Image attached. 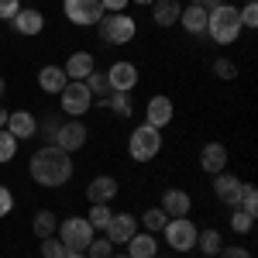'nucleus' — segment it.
<instances>
[{
	"mask_svg": "<svg viewBox=\"0 0 258 258\" xmlns=\"http://www.w3.org/2000/svg\"><path fill=\"white\" fill-rule=\"evenodd\" d=\"M28 172H31V179H35L38 186L59 189V186H66V182L73 179L76 165H73V155H69V152H62L55 145H41L38 152L31 155V162H28Z\"/></svg>",
	"mask_w": 258,
	"mask_h": 258,
	"instance_id": "f257e3e1",
	"label": "nucleus"
},
{
	"mask_svg": "<svg viewBox=\"0 0 258 258\" xmlns=\"http://www.w3.org/2000/svg\"><path fill=\"white\" fill-rule=\"evenodd\" d=\"M241 21H238V7L234 4H220V7H214L210 14H207V35H210V41L214 45H234V41L241 38Z\"/></svg>",
	"mask_w": 258,
	"mask_h": 258,
	"instance_id": "f03ea898",
	"label": "nucleus"
},
{
	"mask_svg": "<svg viewBox=\"0 0 258 258\" xmlns=\"http://www.w3.org/2000/svg\"><path fill=\"white\" fill-rule=\"evenodd\" d=\"M162 152V131L152 124H138L131 135H127V155L135 162H152Z\"/></svg>",
	"mask_w": 258,
	"mask_h": 258,
	"instance_id": "7ed1b4c3",
	"label": "nucleus"
},
{
	"mask_svg": "<svg viewBox=\"0 0 258 258\" xmlns=\"http://www.w3.org/2000/svg\"><path fill=\"white\" fill-rule=\"evenodd\" d=\"M97 28H100V41H107V45H127L138 35V21L131 14H103L97 21Z\"/></svg>",
	"mask_w": 258,
	"mask_h": 258,
	"instance_id": "20e7f679",
	"label": "nucleus"
},
{
	"mask_svg": "<svg viewBox=\"0 0 258 258\" xmlns=\"http://www.w3.org/2000/svg\"><path fill=\"white\" fill-rule=\"evenodd\" d=\"M197 234H200V227L189 217H169V224L162 227L165 244H169L172 251H179V255H186V251L197 248Z\"/></svg>",
	"mask_w": 258,
	"mask_h": 258,
	"instance_id": "39448f33",
	"label": "nucleus"
},
{
	"mask_svg": "<svg viewBox=\"0 0 258 258\" xmlns=\"http://www.w3.org/2000/svg\"><path fill=\"white\" fill-rule=\"evenodd\" d=\"M93 227H90V220L86 217H66L59 220V231H55V238L66 244V251H86V244L93 241Z\"/></svg>",
	"mask_w": 258,
	"mask_h": 258,
	"instance_id": "423d86ee",
	"label": "nucleus"
},
{
	"mask_svg": "<svg viewBox=\"0 0 258 258\" xmlns=\"http://www.w3.org/2000/svg\"><path fill=\"white\" fill-rule=\"evenodd\" d=\"M59 107L66 117H83L93 107V93L86 90V83H66V90L59 93Z\"/></svg>",
	"mask_w": 258,
	"mask_h": 258,
	"instance_id": "0eeeda50",
	"label": "nucleus"
},
{
	"mask_svg": "<svg viewBox=\"0 0 258 258\" xmlns=\"http://www.w3.org/2000/svg\"><path fill=\"white\" fill-rule=\"evenodd\" d=\"M62 14L76 28H93L103 18V7H100V0H62Z\"/></svg>",
	"mask_w": 258,
	"mask_h": 258,
	"instance_id": "6e6552de",
	"label": "nucleus"
},
{
	"mask_svg": "<svg viewBox=\"0 0 258 258\" xmlns=\"http://www.w3.org/2000/svg\"><path fill=\"white\" fill-rule=\"evenodd\" d=\"M86 138H90V127L83 124V117H69L59 124V135H55V148H62V152H80L83 145H86Z\"/></svg>",
	"mask_w": 258,
	"mask_h": 258,
	"instance_id": "1a4fd4ad",
	"label": "nucleus"
},
{
	"mask_svg": "<svg viewBox=\"0 0 258 258\" xmlns=\"http://www.w3.org/2000/svg\"><path fill=\"white\" fill-rule=\"evenodd\" d=\"M138 80H141L138 66H135V62H127V59L114 62V66L107 69V83H110V90H114V93H131V90L138 86Z\"/></svg>",
	"mask_w": 258,
	"mask_h": 258,
	"instance_id": "9d476101",
	"label": "nucleus"
},
{
	"mask_svg": "<svg viewBox=\"0 0 258 258\" xmlns=\"http://www.w3.org/2000/svg\"><path fill=\"white\" fill-rule=\"evenodd\" d=\"M176 120V103L165 97V93H155V97L145 103V124H152V127H169Z\"/></svg>",
	"mask_w": 258,
	"mask_h": 258,
	"instance_id": "9b49d317",
	"label": "nucleus"
},
{
	"mask_svg": "<svg viewBox=\"0 0 258 258\" xmlns=\"http://www.w3.org/2000/svg\"><path fill=\"white\" fill-rule=\"evenodd\" d=\"M241 193H244V182H241L238 176H231L227 169L214 176V197H217L224 207H231V210H234V207L241 203Z\"/></svg>",
	"mask_w": 258,
	"mask_h": 258,
	"instance_id": "f8f14e48",
	"label": "nucleus"
},
{
	"mask_svg": "<svg viewBox=\"0 0 258 258\" xmlns=\"http://www.w3.org/2000/svg\"><path fill=\"white\" fill-rule=\"evenodd\" d=\"M135 234H138V220L131 217V214H114L110 224L103 227V238L110 241L114 248H117V244H127Z\"/></svg>",
	"mask_w": 258,
	"mask_h": 258,
	"instance_id": "ddd939ff",
	"label": "nucleus"
},
{
	"mask_svg": "<svg viewBox=\"0 0 258 258\" xmlns=\"http://www.w3.org/2000/svg\"><path fill=\"white\" fill-rule=\"evenodd\" d=\"M11 28L18 31L21 38H35V35H41V31H45V14H41V11H35V7H21L18 14L11 18Z\"/></svg>",
	"mask_w": 258,
	"mask_h": 258,
	"instance_id": "4468645a",
	"label": "nucleus"
},
{
	"mask_svg": "<svg viewBox=\"0 0 258 258\" xmlns=\"http://www.w3.org/2000/svg\"><path fill=\"white\" fill-rule=\"evenodd\" d=\"M200 169L207 172V176H217L227 169V148L220 145V141H207L203 148H200Z\"/></svg>",
	"mask_w": 258,
	"mask_h": 258,
	"instance_id": "2eb2a0df",
	"label": "nucleus"
},
{
	"mask_svg": "<svg viewBox=\"0 0 258 258\" xmlns=\"http://www.w3.org/2000/svg\"><path fill=\"white\" fill-rule=\"evenodd\" d=\"M117 193H120V186L114 176H97V179H90V186H86V200L90 203H114Z\"/></svg>",
	"mask_w": 258,
	"mask_h": 258,
	"instance_id": "dca6fc26",
	"label": "nucleus"
},
{
	"mask_svg": "<svg viewBox=\"0 0 258 258\" xmlns=\"http://www.w3.org/2000/svg\"><path fill=\"white\" fill-rule=\"evenodd\" d=\"M7 131H11L18 141H28V138L38 135V120H35V114H28V110H11V117H7Z\"/></svg>",
	"mask_w": 258,
	"mask_h": 258,
	"instance_id": "f3484780",
	"label": "nucleus"
},
{
	"mask_svg": "<svg viewBox=\"0 0 258 258\" xmlns=\"http://www.w3.org/2000/svg\"><path fill=\"white\" fill-rule=\"evenodd\" d=\"M162 210H165V217H186L193 210V197L186 189H165L162 193Z\"/></svg>",
	"mask_w": 258,
	"mask_h": 258,
	"instance_id": "a211bd4d",
	"label": "nucleus"
},
{
	"mask_svg": "<svg viewBox=\"0 0 258 258\" xmlns=\"http://www.w3.org/2000/svg\"><path fill=\"white\" fill-rule=\"evenodd\" d=\"M66 76H69V83H83L93 69H97V62H93V55L90 52H73L69 59H66Z\"/></svg>",
	"mask_w": 258,
	"mask_h": 258,
	"instance_id": "6ab92c4d",
	"label": "nucleus"
},
{
	"mask_svg": "<svg viewBox=\"0 0 258 258\" xmlns=\"http://www.w3.org/2000/svg\"><path fill=\"white\" fill-rule=\"evenodd\" d=\"M66 83H69V76H66V69H62V66H41V69H38V86H41V93L59 97L62 90H66Z\"/></svg>",
	"mask_w": 258,
	"mask_h": 258,
	"instance_id": "aec40b11",
	"label": "nucleus"
},
{
	"mask_svg": "<svg viewBox=\"0 0 258 258\" xmlns=\"http://www.w3.org/2000/svg\"><path fill=\"white\" fill-rule=\"evenodd\" d=\"M179 24L189 31V35H207V11L203 7H197V4H189V7H182L179 11Z\"/></svg>",
	"mask_w": 258,
	"mask_h": 258,
	"instance_id": "412c9836",
	"label": "nucleus"
},
{
	"mask_svg": "<svg viewBox=\"0 0 258 258\" xmlns=\"http://www.w3.org/2000/svg\"><path fill=\"white\" fill-rule=\"evenodd\" d=\"M127 248V258H155L159 255V241H155V234H135V238L124 244Z\"/></svg>",
	"mask_w": 258,
	"mask_h": 258,
	"instance_id": "4be33fe9",
	"label": "nucleus"
},
{
	"mask_svg": "<svg viewBox=\"0 0 258 258\" xmlns=\"http://www.w3.org/2000/svg\"><path fill=\"white\" fill-rule=\"evenodd\" d=\"M179 0H155L152 4V21L159 24V28H172V24H179Z\"/></svg>",
	"mask_w": 258,
	"mask_h": 258,
	"instance_id": "5701e85b",
	"label": "nucleus"
},
{
	"mask_svg": "<svg viewBox=\"0 0 258 258\" xmlns=\"http://www.w3.org/2000/svg\"><path fill=\"white\" fill-rule=\"evenodd\" d=\"M31 231H35V238H55V231H59V217H55V210H38L35 220H31Z\"/></svg>",
	"mask_w": 258,
	"mask_h": 258,
	"instance_id": "b1692460",
	"label": "nucleus"
},
{
	"mask_svg": "<svg viewBox=\"0 0 258 258\" xmlns=\"http://www.w3.org/2000/svg\"><path fill=\"white\" fill-rule=\"evenodd\" d=\"M197 248H200V255L217 258V255H220V248H224V238H220V231H217V227H207V231H200V234H197Z\"/></svg>",
	"mask_w": 258,
	"mask_h": 258,
	"instance_id": "393cba45",
	"label": "nucleus"
},
{
	"mask_svg": "<svg viewBox=\"0 0 258 258\" xmlns=\"http://www.w3.org/2000/svg\"><path fill=\"white\" fill-rule=\"evenodd\" d=\"M100 107H107V110L117 114V117H131V114H135V107H131V93H110L107 100H100Z\"/></svg>",
	"mask_w": 258,
	"mask_h": 258,
	"instance_id": "a878e982",
	"label": "nucleus"
},
{
	"mask_svg": "<svg viewBox=\"0 0 258 258\" xmlns=\"http://www.w3.org/2000/svg\"><path fill=\"white\" fill-rule=\"evenodd\" d=\"M110 217H114L110 203H90V214H86V220H90V227H93V231H103V227L110 224Z\"/></svg>",
	"mask_w": 258,
	"mask_h": 258,
	"instance_id": "bb28decb",
	"label": "nucleus"
},
{
	"mask_svg": "<svg viewBox=\"0 0 258 258\" xmlns=\"http://www.w3.org/2000/svg\"><path fill=\"white\" fill-rule=\"evenodd\" d=\"M86 90H90V93H93V100H107L110 97V93H114V90H110V83H107V73H97V69H93V73H90V76H86Z\"/></svg>",
	"mask_w": 258,
	"mask_h": 258,
	"instance_id": "cd10ccee",
	"label": "nucleus"
},
{
	"mask_svg": "<svg viewBox=\"0 0 258 258\" xmlns=\"http://www.w3.org/2000/svg\"><path fill=\"white\" fill-rule=\"evenodd\" d=\"M141 224H145V231H148V234H162V227H165V224H169V217H165V210H155V207H152V210H145V214H141Z\"/></svg>",
	"mask_w": 258,
	"mask_h": 258,
	"instance_id": "c85d7f7f",
	"label": "nucleus"
},
{
	"mask_svg": "<svg viewBox=\"0 0 258 258\" xmlns=\"http://www.w3.org/2000/svg\"><path fill=\"white\" fill-rule=\"evenodd\" d=\"M14 155H18V138H14L7 127H0V165L11 162Z\"/></svg>",
	"mask_w": 258,
	"mask_h": 258,
	"instance_id": "c756f323",
	"label": "nucleus"
},
{
	"mask_svg": "<svg viewBox=\"0 0 258 258\" xmlns=\"http://www.w3.org/2000/svg\"><path fill=\"white\" fill-rule=\"evenodd\" d=\"M83 255H86V258H110V255H114V244H110L107 238H97V234H93V241L86 244Z\"/></svg>",
	"mask_w": 258,
	"mask_h": 258,
	"instance_id": "7c9ffc66",
	"label": "nucleus"
},
{
	"mask_svg": "<svg viewBox=\"0 0 258 258\" xmlns=\"http://www.w3.org/2000/svg\"><path fill=\"white\" fill-rule=\"evenodd\" d=\"M251 227H255V217L234 207V214H231V231H234V234H251Z\"/></svg>",
	"mask_w": 258,
	"mask_h": 258,
	"instance_id": "2f4dec72",
	"label": "nucleus"
},
{
	"mask_svg": "<svg viewBox=\"0 0 258 258\" xmlns=\"http://www.w3.org/2000/svg\"><path fill=\"white\" fill-rule=\"evenodd\" d=\"M238 210H244V214L258 217V193H255V186H251V182H244V193H241Z\"/></svg>",
	"mask_w": 258,
	"mask_h": 258,
	"instance_id": "473e14b6",
	"label": "nucleus"
},
{
	"mask_svg": "<svg viewBox=\"0 0 258 258\" xmlns=\"http://www.w3.org/2000/svg\"><path fill=\"white\" fill-rule=\"evenodd\" d=\"M59 124H62V117H55V114H45V124H38V135H45V145H55Z\"/></svg>",
	"mask_w": 258,
	"mask_h": 258,
	"instance_id": "72a5a7b5",
	"label": "nucleus"
},
{
	"mask_svg": "<svg viewBox=\"0 0 258 258\" xmlns=\"http://www.w3.org/2000/svg\"><path fill=\"white\" fill-rule=\"evenodd\" d=\"M238 21H241V28L244 31H251V28H258V0L255 4H244L238 11Z\"/></svg>",
	"mask_w": 258,
	"mask_h": 258,
	"instance_id": "f704fd0d",
	"label": "nucleus"
},
{
	"mask_svg": "<svg viewBox=\"0 0 258 258\" xmlns=\"http://www.w3.org/2000/svg\"><path fill=\"white\" fill-rule=\"evenodd\" d=\"M214 76H217V80H234V76H238V62L224 59V55L214 59Z\"/></svg>",
	"mask_w": 258,
	"mask_h": 258,
	"instance_id": "c9c22d12",
	"label": "nucleus"
},
{
	"mask_svg": "<svg viewBox=\"0 0 258 258\" xmlns=\"http://www.w3.org/2000/svg\"><path fill=\"white\" fill-rule=\"evenodd\" d=\"M41 258H66V244L59 238H41Z\"/></svg>",
	"mask_w": 258,
	"mask_h": 258,
	"instance_id": "e433bc0d",
	"label": "nucleus"
},
{
	"mask_svg": "<svg viewBox=\"0 0 258 258\" xmlns=\"http://www.w3.org/2000/svg\"><path fill=\"white\" fill-rule=\"evenodd\" d=\"M217 258H255V255H251V251H248L244 244H224Z\"/></svg>",
	"mask_w": 258,
	"mask_h": 258,
	"instance_id": "4c0bfd02",
	"label": "nucleus"
},
{
	"mask_svg": "<svg viewBox=\"0 0 258 258\" xmlns=\"http://www.w3.org/2000/svg\"><path fill=\"white\" fill-rule=\"evenodd\" d=\"M11 210H14V193H11V189L0 182V217H7Z\"/></svg>",
	"mask_w": 258,
	"mask_h": 258,
	"instance_id": "58836bf2",
	"label": "nucleus"
},
{
	"mask_svg": "<svg viewBox=\"0 0 258 258\" xmlns=\"http://www.w3.org/2000/svg\"><path fill=\"white\" fill-rule=\"evenodd\" d=\"M21 11V0H0V21H11Z\"/></svg>",
	"mask_w": 258,
	"mask_h": 258,
	"instance_id": "ea45409f",
	"label": "nucleus"
},
{
	"mask_svg": "<svg viewBox=\"0 0 258 258\" xmlns=\"http://www.w3.org/2000/svg\"><path fill=\"white\" fill-rule=\"evenodd\" d=\"M103 14H124L127 11V0H100Z\"/></svg>",
	"mask_w": 258,
	"mask_h": 258,
	"instance_id": "a19ab883",
	"label": "nucleus"
},
{
	"mask_svg": "<svg viewBox=\"0 0 258 258\" xmlns=\"http://www.w3.org/2000/svg\"><path fill=\"white\" fill-rule=\"evenodd\" d=\"M189 4H197V7H203V11L210 14V11H214V7H220L224 0H189Z\"/></svg>",
	"mask_w": 258,
	"mask_h": 258,
	"instance_id": "79ce46f5",
	"label": "nucleus"
},
{
	"mask_svg": "<svg viewBox=\"0 0 258 258\" xmlns=\"http://www.w3.org/2000/svg\"><path fill=\"white\" fill-rule=\"evenodd\" d=\"M7 117H11V110H7V107H0V127H7Z\"/></svg>",
	"mask_w": 258,
	"mask_h": 258,
	"instance_id": "37998d69",
	"label": "nucleus"
},
{
	"mask_svg": "<svg viewBox=\"0 0 258 258\" xmlns=\"http://www.w3.org/2000/svg\"><path fill=\"white\" fill-rule=\"evenodd\" d=\"M127 4H138V7H152L155 0H127Z\"/></svg>",
	"mask_w": 258,
	"mask_h": 258,
	"instance_id": "c03bdc74",
	"label": "nucleus"
},
{
	"mask_svg": "<svg viewBox=\"0 0 258 258\" xmlns=\"http://www.w3.org/2000/svg\"><path fill=\"white\" fill-rule=\"evenodd\" d=\"M66 258H86L83 251H66Z\"/></svg>",
	"mask_w": 258,
	"mask_h": 258,
	"instance_id": "a18cd8bd",
	"label": "nucleus"
},
{
	"mask_svg": "<svg viewBox=\"0 0 258 258\" xmlns=\"http://www.w3.org/2000/svg\"><path fill=\"white\" fill-rule=\"evenodd\" d=\"M4 90H7V83H4V76H0V97H4Z\"/></svg>",
	"mask_w": 258,
	"mask_h": 258,
	"instance_id": "49530a36",
	"label": "nucleus"
},
{
	"mask_svg": "<svg viewBox=\"0 0 258 258\" xmlns=\"http://www.w3.org/2000/svg\"><path fill=\"white\" fill-rule=\"evenodd\" d=\"M110 258H127V251H124V255H117V251H114V255H110Z\"/></svg>",
	"mask_w": 258,
	"mask_h": 258,
	"instance_id": "de8ad7c7",
	"label": "nucleus"
},
{
	"mask_svg": "<svg viewBox=\"0 0 258 258\" xmlns=\"http://www.w3.org/2000/svg\"><path fill=\"white\" fill-rule=\"evenodd\" d=\"M241 4H255V0H241Z\"/></svg>",
	"mask_w": 258,
	"mask_h": 258,
	"instance_id": "09e8293b",
	"label": "nucleus"
},
{
	"mask_svg": "<svg viewBox=\"0 0 258 258\" xmlns=\"http://www.w3.org/2000/svg\"><path fill=\"white\" fill-rule=\"evenodd\" d=\"M200 258H207V255H200Z\"/></svg>",
	"mask_w": 258,
	"mask_h": 258,
	"instance_id": "8fccbe9b",
	"label": "nucleus"
},
{
	"mask_svg": "<svg viewBox=\"0 0 258 258\" xmlns=\"http://www.w3.org/2000/svg\"><path fill=\"white\" fill-rule=\"evenodd\" d=\"M155 258H162V255H155Z\"/></svg>",
	"mask_w": 258,
	"mask_h": 258,
	"instance_id": "3c124183",
	"label": "nucleus"
}]
</instances>
